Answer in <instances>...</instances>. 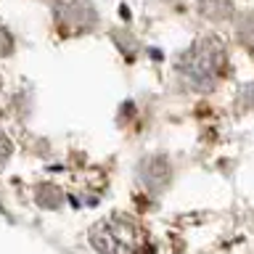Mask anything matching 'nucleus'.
Masks as SVG:
<instances>
[{
    "label": "nucleus",
    "mask_w": 254,
    "mask_h": 254,
    "mask_svg": "<svg viewBox=\"0 0 254 254\" xmlns=\"http://www.w3.org/2000/svg\"><path fill=\"white\" fill-rule=\"evenodd\" d=\"M11 53V37H8V32L0 27V56Z\"/></svg>",
    "instance_id": "423d86ee"
},
{
    "label": "nucleus",
    "mask_w": 254,
    "mask_h": 254,
    "mask_svg": "<svg viewBox=\"0 0 254 254\" xmlns=\"http://www.w3.org/2000/svg\"><path fill=\"white\" fill-rule=\"evenodd\" d=\"M93 246L101 254H138L140 252V230L132 220L114 214V217L98 222L90 233Z\"/></svg>",
    "instance_id": "f03ea898"
},
{
    "label": "nucleus",
    "mask_w": 254,
    "mask_h": 254,
    "mask_svg": "<svg viewBox=\"0 0 254 254\" xmlns=\"http://www.w3.org/2000/svg\"><path fill=\"white\" fill-rule=\"evenodd\" d=\"M140 180L146 183L151 190H162L167 183H170V164L164 162L162 156H151L140 164Z\"/></svg>",
    "instance_id": "20e7f679"
},
{
    "label": "nucleus",
    "mask_w": 254,
    "mask_h": 254,
    "mask_svg": "<svg viewBox=\"0 0 254 254\" xmlns=\"http://www.w3.org/2000/svg\"><path fill=\"white\" fill-rule=\"evenodd\" d=\"M56 19L66 32H82L95 27L98 16L87 0H59L56 3Z\"/></svg>",
    "instance_id": "7ed1b4c3"
},
{
    "label": "nucleus",
    "mask_w": 254,
    "mask_h": 254,
    "mask_svg": "<svg viewBox=\"0 0 254 254\" xmlns=\"http://www.w3.org/2000/svg\"><path fill=\"white\" fill-rule=\"evenodd\" d=\"M198 11H201L206 19H228L233 13V3L230 0H201L198 3Z\"/></svg>",
    "instance_id": "39448f33"
},
{
    "label": "nucleus",
    "mask_w": 254,
    "mask_h": 254,
    "mask_svg": "<svg viewBox=\"0 0 254 254\" xmlns=\"http://www.w3.org/2000/svg\"><path fill=\"white\" fill-rule=\"evenodd\" d=\"M183 79L196 90H212L225 69V48L217 37H201L190 45L178 64Z\"/></svg>",
    "instance_id": "f257e3e1"
}]
</instances>
